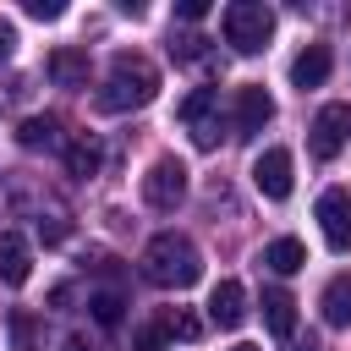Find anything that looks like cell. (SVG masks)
Instances as JSON below:
<instances>
[{
	"mask_svg": "<svg viewBox=\"0 0 351 351\" xmlns=\"http://www.w3.org/2000/svg\"><path fill=\"white\" fill-rule=\"evenodd\" d=\"M143 274H148L154 285H165V291H186V285H197V274H203V252L192 247V236L159 230V236L143 247Z\"/></svg>",
	"mask_w": 351,
	"mask_h": 351,
	"instance_id": "6da1fadb",
	"label": "cell"
},
{
	"mask_svg": "<svg viewBox=\"0 0 351 351\" xmlns=\"http://www.w3.org/2000/svg\"><path fill=\"white\" fill-rule=\"evenodd\" d=\"M159 93V71L148 55H110V71H104V88H99V110H143L148 99Z\"/></svg>",
	"mask_w": 351,
	"mask_h": 351,
	"instance_id": "7a4b0ae2",
	"label": "cell"
},
{
	"mask_svg": "<svg viewBox=\"0 0 351 351\" xmlns=\"http://www.w3.org/2000/svg\"><path fill=\"white\" fill-rule=\"evenodd\" d=\"M269 33H274V11H269L263 0H236V5H225V44H230L236 55H258V49L269 44Z\"/></svg>",
	"mask_w": 351,
	"mask_h": 351,
	"instance_id": "3957f363",
	"label": "cell"
},
{
	"mask_svg": "<svg viewBox=\"0 0 351 351\" xmlns=\"http://www.w3.org/2000/svg\"><path fill=\"white\" fill-rule=\"evenodd\" d=\"M176 115H181V126L192 132L197 148H214V143H219V93H214V88H192Z\"/></svg>",
	"mask_w": 351,
	"mask_h": 351,
	"instance_id": "277c9868",
	"label": "cell"
},
{
	"mask_svg": "<svg viewBox=\"0 0 351 351\" xmlns=\"http://www.w3.org/2000/svg\"><path fill=\"white\" fill-rule=\"evenodd\" d=\"M181 197H186V165L170 159V154L154 159L148 176H143V203H148V208H176Z\"/></svg>",
	"mask_w": 351,
	"mask_h": 351,
	"instance_id": "5b68a950",
	"label": "cell"
},
{
	"mask_svg": "<svg viewBox=\"0 0 351 351\" xmlns=\"http://www.w3.org/2000/svg\"><path fill=\"white\" fill-rule=\"evenodd\" d=\"M346 137H351V110H346V104H324V110L313 115V126H307L313 159H335V154L346 148Z\"/></svg>",
	"mask_w": 351,
	"mask_h": 351,
	"instance_id": "8992f818",
	"label": "cell"
},
{
	"mask_svg": "<svg viewBox=\"0 0 351 351\" xmlns=\"http://www.w3.org/2000/svg\"><path fill=\"white\" fill-rule=\"evenodd\" d=\"M318 230H324L329 252H351V192L329 186L318 197Z\"/></svg>",
	"mask_w": 351,
	"mask_h": 351,
	"instance_id": "52a82bcc",
	"label": "cell"
},
{
	"mask_svg": "<svg viewBox=\"0 0 351 351\" xmlns=\"http://www.w3.org/2000/svg\"><path fill=\"white\" fill-rule=\"evenodd\" d=\"M274 121V99H269V88L263 82H247V88H236V137H258L263 126Z\"/></svg>",
	"mask_w": 351,
	"mask_h": 351,
	"instance_id": "ba28073f",
	"label": "cell"
},
{
	"mask_svg": "<svg viewBox=\"0 0 351 351\" xmlns=\"http://www.w3.org/2000/svg\"><path fill=\"white\" fill-rule=\"evenodd\" d=\"M252 186H258L269 203H285V197H291V154H285V148H263L258 165H252Z\"/></svg>",
	"mask_w": 351,
	"mask_h": 351,
	"instance_id": "9c48e42d",
	"label": "cell"
},
{
	"mask_svg": "<svg viewBox=\"0 0 351 351\" xmlns=\"http://www.w3.org/2000/svg\"><path fill=\"white\" fill-rule=\"evenodd\" d=\"M208 318H214L219 329H236V324L247 318V291H241V280H219V285L208 291Z\"/></svg>",
	"mask_w": 351,
	"mask_h": 351,
	"instance_id": "30bf717a",
	"label": "cell"
},
{
	"mask_svg": "<svg viewBox=\"0 0 351 351\" xmlns=\"http://www.w3.org/2000/svg\"><path fill=\"white\" fill-rule=\"evenodd\" d=\"M263 324H269V335H280L285 346L296 340V302H291V291H263Z\"/></svg>",
	"mask_w": 351,
	"mask_h": 351,
	"instance_id": "8fae6325",
	"label": "cell"
},
{
	"mask_svg": "<svg viewBox=\"0 0 351 351\" xmlns=\"http://www.w3.org/2000/svg\"><path fill=\"white\" fill-rule=\"evenodd\" d=\"M329 66H335V60H329V49H324V44H307V49L291 60V82H296L302 93H307V88H324Z\"/></svg>",
	"mask_w": 351,
	"mask_h": 351,
	"instance_id": "7c38bea8",
	"label": "cell"
},
{
	"mask_svg": "<svg viewBox=\"0 0 351 351\" xmlns=\"http://www.w3.org/2000/svg\"><path fill=\"white\" fill-rule=\"evenodd\" d=\"M27 269H33L27 241H22L16 230H0V285H22V280H27Z\"/></svg>",
	"mask_w": 351,
	"mask_h": 351,
	"instance_id": "4fadbf2b",
	"label": "cell"
},
{
	"mask_svg": "<svg viewBox=\"0 0 351 351\" xmlns=\"http://www.w3.org/2000/svg\"><path fill=\"white\" fill-rule=\"evenodd\" d=\"M49 77L60 88H88V49H55L49 55Z\"/></svg>",
	"mask_w": 351,
	"mask_h": 351,
	"instance_id": "5bb4252c",
	"label": "cell"
},
{
	"mask_svg": "<svg viewBox=\"0 0 351 351\" xmlns=\"http://www.w3.org/2000/svg\"><path fill=\"white\" fill-rule=\"evenodd\" d=\"M99 165H104V148H99V137H77V143H66V170H71L77 181L99 176Z\"/></svg>",
	"mask_w": 351,
	"mask_h": 351,
	"instance_id": "9a60e30c",
	"label": "cell"
},
{
	"mask_svg": "<svg viewBox=\"0 0 351 351\" xmlns=\"http://www.w3.org/2000/svg\"><path fill=\"white\" fill-rule=\"evenodd\" d=\"M16 143L22 148H60V121L55 115H27L16 126Z\"/></svg>",
	"mask_w": 351,
	"mask_h": 351,
	"instance_id": "2e32d148",
	"label": "cell"
},
{
	"mask_svg": "<svg viewBox=\"0 0 351 351\" xmlns=\"http://www.w3.org/2000/svg\"><path fill=\"white\" fill-rule=\"evenodd\" d=\"M263 263H269L274 274H296V269L307 263V247H302L296 236H280V241H269V247H263Z\"/></svg>",
	"mask_w": 351,
	"mask_h": 351,
	"instance_id": "e0dca14e",
	"label": "cell"
},
{
	"mask_svg": "<svg viewBox=\"0 0 351 351\" xmlns=\"http://www.w3.org/2000/svg\"><path fill=\"white\" fill-rule=\"evenodd\" d=\"M324 324H351V274H335L324 285Z\"/></svg>",
	"mask_w": 351,
	"mask_h": 351,
	"instance_id": "ac0fdd59",
	"label": "cell"
},
{
	"mask_svg": "<svg viewBox=\"0 0 351 351\" xmlns=\"http://www.w3.org/2000/svg\"><path fill=\"white\" fill-rule=\"evenodd\" d=\"M154 329H159L165 340H197V335H203V318H192V313H181V307H170V313H165V318H159Z\"/></svg>",
	"mask_w": 351,
	"mask_h": 351,
	"instance_id": "d6986e66",
	"label": "cell"
},
{
	"mask_svg": "<svg viewBox=\"0 0 351 351\" xmlns=\"http://www.w3.org/2000/svg\"><path fill=\"white\" fill-rule=\"evenodd\" d=\"M88 307H93V318H99L104 329H115V324H121V307H126V302H121V291H93V296H88Z\"/></svg>",
	"mask_w": 351,
	"mask_h": 351,
	"instance_id": "ffe728a7",
	"label": "cell"
},
{
	"mask_svg": "<svg viewBox=\"0 0 351 351\" xmlns=\"http://www.w3.org/2000/svg\"><path fill=\"white\" fill-rule=\"evenodd\" d=\"M11 346L16 351H38V324H33V313H11Z\"/></svg>",
	"mask_w": 351,
	"mask_h": 351,
	"instance_id": "44dd1931",
	"label": "cell"
},
{
	"mask_svg": "<svg viewBox=\"0 0 351 351\" xmlns=\"http://www.w3.org/2000/svg\"><path fill=\"white\" fill-rule=\"evenodd\" d=\"M22 11H27V16H33V22H55V16H60V11H66V5H60V0H27V5H22Z\"/></svg>",
	"mask_w": 351,
	"mask_h": 351,
	"instance_id": "7402d4cb",
	"label": "cell"
},
{
	"mask_svg": "<svg viewBox=\"0 0 351 351\" xmlns=\"http://www.w3.org/2000/svg\"><path fill=\"white\" fill-rule=\"evenodd\" d=\"M170 55H176V60H203V38H197V33H186V38H176V44H170Z\"/></svg>",
	"mask_w": 351,
	"mask_h": 351,
	"instance_id": "603a6c76",
	"label": "cell"
},
{
	"mask_svg": "<svg viewBox=\"0 0 351 351\" xmlns=\"http://www.w3.org/2000/svg\"><path fill=\"white\" fill-rule=\"evenodd\" d=\"M176 16H181V22H203V16H208V0H181Z\"/></svg>",
	"mask_w": 351,
	"mask_h": 351,
	"instance_id": "cb8c5ba5",
	"label": "cell"
},
{
	"mask_svg": "<svg viewBox=\"0 0 351 351\" xmlns=\"http://www.w3.org/2000/svg\"><path fill=\"white\" fill-rule=\"evenodd\" d=\"M11 49H16V27L0 16V60H11Z\"/></svg>",
	"mask_w": 351,
	"mask_h": 351,
	"instance_id": "d4e9b609",
	"label": "cell"
},
{
	"mask_svg": "<svg viewBox=\"0 0 351 351\" xmlns=\"http://www.w3.org/2000/svg\"><path fill=\"white\" fill-rule=\"evenodd\" d=\"M291 351H318V340L307 335V340H291Z\"/></svg>",
	"mask_w": 351,
	"mask_h": 351,
	"instance_id": "484cf974",
	"label": "cell"
},
{
	"mask_svg": "<svg viewBox=\"0 0 351 351\" xmlns=\"http://www.w3.org/2000/svg\"><path fill=\"white\" fill-rule=\"evenodd\" d=\"M60 351H88V346H82V340H66V346H60Z\"/></svg>",
	"mask_w": 351,
	"mask_h": 351,
	"instance_id": "4316f807",
	"label": "cell"
},
{
	"mask_svg": "<svg viewBox=\"0 0 351 351\" xmlns=\"http://www.w3.org/2000/svg\"><path fill=\"white\" fill-rule=\"evenodd\" d=\"M230 351H258V346H230Z\"/></svg>",
	"mask_w": 351,
	"mask_h": 351,
	"instance_id": "83f0119b",
	"label": "cell"
}]
</instances>
